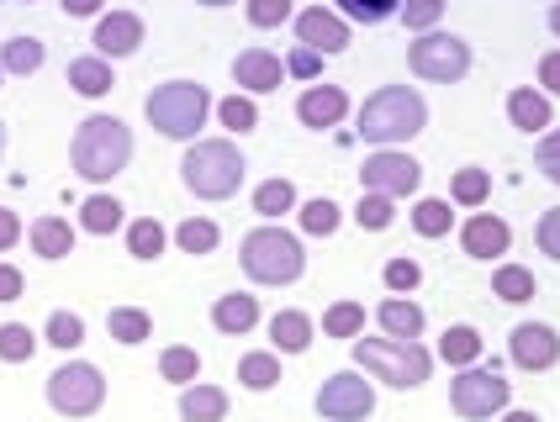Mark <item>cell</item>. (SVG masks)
Wrapping results in <instances>:
<instances>
[{"instance_id":"cell-27","label":"cell","mask_w":560,"mask_h":422,"mask_svg":"<svg viewBox=\"0 0 560 422\" xmlns=\"http://www.w3.org/2000/svg\"><path fill=\"white\" fill-rule=\"evenodd\" d=\"M122 201L117 196H106V190H95L85 196V207H80V233H95V238H106V233H117L127 216H122Z\"/></svg>"},{"instance_id":"cell-54","label":"cell","mask_w":560,"mask_h":422,"mask_svg":"<svg viewBox=\"0 0 560 422\" xmlns=\"http://www.w3.org/2000/svg\"><path fill=\"white\" fill-rule=\"evenodd\" d=\"M498 422H539V412H524V407H508V412H498Z\"/></svg>"},{"instance_id":"cell-3","label":"cell","mask_w":560,"mask_h":422,"mask_svg":"<svg viewBox=\"0 0 560 422\" xmlns=\"http://www.w3.org/2000/svg\"><path fill=\"white\" fill-rule=\"evenodd\" d=\"M354 370H365L371 380L392 391H418L434 375V354L418 338H354Z\"/></svg>"},{"instance_id":"cell-13","label":"cell","mask_w":560,"mask_h":422,"mask_svg":"<svg viewBox=\"0 0 560 422\" xmlns=\"http://www.w3.org/2000/svg\"><path fill=\"white\" fill-rule=\"evenodd\" d=\"M291 27H296V43H302V48H317L323 59H334V54L349 48V22H343L334 5H307V11H296Z\"/></svg>"},{"instance_id":"cell-15","label":"cell","mask_w":560,"mask_h":422,"mask_svg":"<svg viewBox=\"0 0 560 422\" xmlns=\"http://www.w3.org/2000/svg\"><path fill=\"white\" fill-rule=\"evenodd\" d=\"M280 80H285V59H276L270 48H244L233 59V85L244 95H270L280 91Z\"/></svg>"},{"instance_id":"cell-23","label":"cell","mask_w":560,"mask_h":422,"mask_svg":"<svg viewBox=\"0 0 560 422\" xmlns=\"http://www.w3.org/2000/svg\"><path fill=\"white\" fill-rule=\"evenodd\" d=\"M270 349L276 354H307L312 349V317L307 312H296V306H285L270 317Z\"/></svg>"},{"instance_id":"cell-18","label":"cell","mask_w":560,"mask_h":422,"mask_svg":"<svg viewBox=\"0 0 560 422\" xmlns=\"http://www.w3.org/2000/svg\"><path fill=\"white\" fill-rule=\"evenodd\" d=\"M508 121L518 127V132H550L556 127V106H550V95L539 91V85H518V91H508Z\"/></svg>"},{"instance_id":"cell-30","label":"cell","mask_w":560,"mask_h":422,"mask_svg":"<svg viewBox=\"0 0 560 422\" xmlns=\"http://www.w3.org/2000/svg\"><path fill=\"white\" fill-rule=\"evenodd\" d=\"M296 207H302V196H296V185L285 180V175L254 185V211H259L265 222H280L285 211H296Z\"/></svg>"},{"instance_id":"cell-2","label":"cell","mask_w":560,"mask_h":422,"mask_svg":"<svg viewBox=\"0 0 560 422\" xmlns=\"http://www.w3.org/2000/svg\"><path fill=\"white\" fill-rule=\"evenodd\" d=\"M423 127H429V101L412 91V85H381V91L365 95V106H360V138H365L371 149L412 143Z\"/></svg>"},{"instance_id":"cell-51","label":"cell","mask_w":560,"mask_h":422,"mask_svg":"<svg viewBox=\"0 0 560 422\" xmlns=\"http://www.w3.org/2000/svg\"><path fill=\"white\" fill-rule=\"evenodd\" d=\"M539 91L560 95V48H550V54L539 59Z\"/></svg>"},{"instance_id":"cell-58","label":"cell","mask_w":560,"mask_h":422,"mask_svg":"<svg viewBox=\"0 0 560 422\" xmlns=\"http://www.w3.org/2000/svg\"><path fill=\"white\" fill-rule=\"evenodd\" d=\"M0 91H5V69H0Z\"/></svg>"},{"instance_id":"cell-50","label":"cell","mask_w":560,"mask_h":422,"mask_svg":"<svg viewBox=\"0 0 560 422\" xmlns=\"http://www.w3.org/2000/svg\"><path fill=\"white\" fill-rule=\"evenodd\" d=\"M27 296V280L16 265H0V302H22Z\"/></svg>"},{"instance_id":"cell-19","label":"cell","mask_w":560,"mask_h":422,"mask_svg":"<svg viewBox=\"0 0 560 422\" xmlns=\"http://www.w3.org/2000/svg\"><path fill=\"white\" fill-rule=\"evenodd\" d=\"M212 328H218L222 338H249V332L259 328V296H249V291L218 296V302H212Z\"/></svg>"},{"instance_id":"cell-38","label":"cell","mask_w":560,"mask_h":422,"mask_svg":"<svg viewBox=\"0 0 560 422\" xmlns=\"http://www.w3.org/2000/svg\"><path fill=\"white\" fill-rule=\"evenodd\" d=\"M334 11H339L343 22H360V27H381V22H392V16L402 11V0H334Z\"/></svg>"},{"instance_id":"cell-56","label":"cell","mask_w":560,"mask_h":422,"mask_svg":"<svg viewBox=\"0 0 560 422\" xmlns=\"http://www.w3.org/2000/svg\"><path fill=\"white\" fill-rule=\"evenodd\" d=\"M196 5H233V0H196Z\"/></svg>"},{"instance_id":"cell-28","label":"cell","mask_w":560,"mask_h":422,"mask_svg":"<svg viewBox=\"0 0 560 422\" xmlns=\"http://www.w3.org/2000/svg\"><path fill=\"white\" fill-rule=\"evenodd\" d=\"M238 386L254 396L276 391L280 386V354L276 349H254V354H244V360H238Z\"/></svg>"},{"instance_id":"cell-47","label":"cell","mask_w":560,"mask_h":422,"mask_svg":"<svg viewBox=\"0 0 560 422\" xmlns=\"http://www.w3.org/2000/svg\"><path fill=\"white\" fill-rule=\"evenodd\" d=\"M534 169H539L550 185H560V127H550V132L539 138V149H534Z\"/></svg>"},{"instance_id":"cell-39","label":"cell","mask_w":560,"mask_h":422,"mask_svg":"<svg viewBox=\"0 0 560 422\" xmlns=\"http://www.w3.org/2000/svg\"><path fill=\"white\" fill-rule=\"evenodd\" d=\"M212 117H218L233 138H244V132L259 127V106H254V95L238 91V95H228V101H218V112H212Z\"/></svg>"},{"instance_id":"cell-53","label":"cell","mask_w":560,"mask_h":422,"mask_svg":"<svg viewBox=\"0 0 560 422\" xmlns=\"http://www.w3.org/2000/svg\"><path fill=\"white\" fill-rule=\"evenodd\" d=\"M63 16H106V0H59Z\"/></svg>"},{"instance_id":"cell-29","label":"cell","mask_w":560,"mask_h":422,"mask_svg":"<svg viewBox=\"0 0 560 422\" xmlns=\"http://www.w3.org/2000/svg\"><path fill=\"white\" fill-rule=\"evenodd\" d=\"M164 248H170V233H164L159 216H132V222H127V254H132V259L154 265Z\"/></svg>"},{"instance_id":"cell-32","label":"cell","mask_w":560,"mask_h":422,"mask_svg":"<svg viewBox=\"0 0 560 422\" xmlns=\"http://www.w3.org/2000/svg\"><path fill=\"white\" fill-rule=\"evenodd\" d=\"M487 196H492V169L466 164V169L450 175V201H455V207H487Z\"/></svg>"},{"instance_id":"cell-40","label":"cell","mask_w":560,"mask_h":422,"mask_svg":"<svg viewBox=\"0 0 560 422\" xmlns=\"http://www.w3.org/2000/svg\"><path fill=\"white\" fill-rule=\"evenodd\" d=\"M354 222H360L365 233H386V227L397 222V201H392V196H381V190H360Z\"/></svg>"},{"instance_id":"cell-8","label":"cell","mask_w":560,"mask_h":422,"mask_svg":"<svg viewBox=\"0 0 560 422\" xmlns=\"http://www.w3.org/2000/svg\"><path fill=\"white\" fill-rule=\"evenodd\" d=\"M106 401V375L91 360H69L48 375V407L59 418H95Z\"/></svg>"},{"instance_id":"cell-26","label":"cell","mask_w":560,"mask_h":422,"mask_svg":"<svg viewBox=\"0 0 560 422\" xmlns=\"http://www.w3.org/2000/svg\"><path fill=\"white\" fill-rule=\"evenodd\" d=\"M106 332H112L122 349H138V343L154 338V317H149L143 306H112V312H106Z\"/></svg>"},{"instance_id":"cell-5","label":"cell","mask_w":560,"mask_h":422,"mask_svg":"<svg viewBox=\"0 0 560 422\" xmlns=\"http://www.w3.org/2000/svg\"><path fill=\"white\" fill-rule=\"evenodd\" d=\"M218 112V101L207 95V85H196V80H164L149 91L143 101V117L154 127L159 138H170V143H196V132L207 127V117Z\"/></svg>"},{"instance_id":"cell-52","label":"cell","mask_w":560,"mask_h":422,"mask_svg":"<svg viewBox=\"0 0 560 422\" xmlns=\"http://www.w3.org/2000/svg\"><path fill=\"white\" fill-rule=\"evenodd\" d=\"M22 233H27V227H22V216H16L11 207H0V254H5V248H16Z\"/></svg>"},{"instance_id":"cell-35","label":"cell","mask_w":560,"mask_h":422,"mask_svg":"<svg viewBox=\"0 0 560 422\" xmlns=\"http://www.w3.org/2000/svg\"><path fill=\"white\" fill-rule=\"evenodd\" d=\"M175 243H180V254H218V243H222V227L212 222V216H186L180 227H175Z\"/></svg>"},{"instance_id":"cell-12","label":"cell","mask_w":560,"mask_h":422,"mask_svg":"<svg viewBox=\"0 0 560 422\" xmlns=\"http://www.w3.org/2000/svg\"><path fill=\"white\" fill-rule=\"evenodd\" d=\"M508 360L518 364V370H556L560 364V332L550 323H518V328L508 332Z\"/></svg>"},{"instance_id":"cell-21","label":"cell","mask_w":560,"mask_h":422,"mask_svg":"<svg viewBox=\"0 0 560 422\" xmlns=\"http://www.w3.org/2000/svg\"><path fill=\"white\" fill-rule=\"evenodd\" d=\"M69 91L85 95V101H101V95L117 91V74H112V59L101 54H85V59L69 63Z\"/></svg>"},{"instance_id":"cell-31","label":"cell","mask_w":560,"mask_h":422,"mask_svg":"<svg viewBox=\"0 0 560 422\" xmlns=\"http://www.w3.org/2000/svg\"><path fill=\"white\" fill-rule=\"evenodd\" d=\"M492 296L508 306H524L539 296V280H534V270H524V265H498V270H492Z\"/></svg>"},{"instance_id":"cell-10","label":"cell","mask_w":560,"mask_h":422,"mask_svg":"<svg viewBox=\"0 0 560 422\" xmlns=\"http://www.w3.org/2000/svg\"><path fill=\"white\" fill-rule=\"evenodd\" d=\"M375 412V386L365 370H339L317 386V418L323 422H365Z\"/></svg>"},{"instance_id":"cell-1","label":"cell","mask_w":560,"mask_h":422,"mask_svg":"<svg viewBox=\"0 0 560 422\" xmlns=\"http://www.w3.org/2000/svg\"><path fill=\"white\" fill-rule=\"evenodd\" d=\"M69 164H74V175L91 185H106L117 180L127 164H132V127L122 117H106V112H95L74 127V138H69Z\"/></svg>"},{"instance_id":"cell-34","label":"cell","mask_w":560,"mask_h":422,"mask_svg":"<svg viewBox=\"0 0 560 422\" xmlns=\"http://www.w3.org/2000/svg\"><path fill=\"white\" fill-rule=\"evenodd\" d=\"M296 222H302V233H312V238H328V233H339L343 207L339 201H328V196H312V201L296 207Z\"/></svg>"},{"instance_id":"cell-25","label":"cell","mask_w":560,"mask_h":422,"mask_svg":"<svg viewBox=\"0 0 560 422\" xmlns=\"http://www.w3.org/2000/svg\"><path fill=\"white\" fill-rule=\"evenodd\" d=\"M481 354H487V338L470 328V323H455V328H444V338H439V360L455 364V370H470Z\"/></svg>"},{"instance_id":"cell-41","label":"cell","mask_w":560,"mask_h":422,"mask_svg":"<svg viewBox=\"0 0 560 422\" xmlns=\"http://www.w3.org/2000/svg\"><path fill=\"white\" fill-rule=\"evenodd\" d=\"M323 332H328V338H349V343H354V338L365 332V306H360V302H334L328 312H323Z\"/></svg>"},{"instance_id":"cell-45","label":"cell","mask_w":560,"mask_h":422,"mask_svg":"<svg viewBox=\"0 0 560 422\" xmlns=\"http://www.w3.org/2000/svg\"><path fill=\"white\" fill-rule=\"evenodd\" d=\"M402 27L418 37V32H434L439 27V16H444V0H402Z\"/></svg>"},{"instance_id":"cell-11","label":"cell","mask_w":560,"mask_h":422,"mask_svg":"<svg viewBox=\"0 0 560 422\" xmlns=\"http://www.w3.org/2000/svg\"><path fill=\"white\" fill-rule=\"evenodd\" d=\"M418 185H423V164L402 149H375L360 164V190H381L392 201H407V196H418Z\"/></svg>"},{"instance_id":"cell-9","label":"cell","mask_w":560,"mask_h":422,"mask_svg":"<svg viewBox=\"0 0 560 422\" xmlns=\"http://www.w3.org/2000/svg\"><path fill=\"white\" fill-rule=\"evenodd\" d=\"M450 407H455V418H470V422H487L508 412L513 407V380H502L498 370H460L455 380H450Z\"/></svg>"},{"instance_id":"cell-49","label":"cell","mask_w":560,"mask_h":422,"mask_svg":"<svg viewBox=\"0 0 560 422\" xmlns=\"http://www.w3.org/2000/svg\"><path fill=\"white\" fill-rule=\"evenodd\" d=\"M534 238H539V254H550L560 265V207H550L539 216V227H534Z\"/></svg>"},{"instance_id":"cell-14","label":"cell","mask_w":560,"mask_h":422,"mask_svg":"<svg viewBox=\"0 0 560 422\" xmlns=\"http://www.w3.org/2000/svg\"><path fill=\"white\" fill-rule=\"evenodd\" d=\"M91 43L101 59H132L143 48V16L138 11H106V16H95Z\"/></svg>"},{"instance_id":"cell-37","label":"cell","mask_w":560,"mask_h":422,"mask_svg":"<svg viewBox=\"0 0 560 422\" xmlns=\"http://www.w3.org/2000/svg\"><path fill=\"white\" fill-rule=\"evenodd\" d=\"M407 216H412V233H418V238H444V233L455 227V211H450V201H439V196H423Z\"/></svg>"},{"instance_id":"cell-55","label":"cell","mask_w":560,"mask_h":422,"mask_svg":"<svg viewBox=\"0 0 560 422\" xmlns=\"http://www.w3.org/2000/svg\"><path fill=\"white\" fill-rule=\"evenodd\" d=\"M550 32H556V37H560V0H556V5H550Z\"/></svg>"},{"instance_id":"cell-43","label":"cell","mask_w":560,"mask_h":422,"mask_svg":"<svg viewBox=\"0 0 560 422\" xmlns=\"http://www.w3.org/2000/svg\"><path fill=\"white\" fill-rule=\"evenodd\" d=\"M43 343H54V349H63V354L80 349V343H85V317H80V312H54L48 328H43Z\"/></svg>"},{"instance_id":"cell-48","label":"cell","mask_w":560,"mask_h":422,"mask_svg":"<svg viewBox=\"0 0 560 422\" xmlns=\"http://www.w3.org/2000/svg\"><path fill=\"white\" fill-rule=\"evenodd\" d=\"M285 74H291V80H317V74H323V54L296 43V48L285 54Z\"/></svg>"},{"instance_id":"cell-7","label":"cell","mask_w":560,"mask_h":422,"mask_svg":"<svg viewBox=\"0 0 560 422\" xmlns=\"http://www.w3.org/2000/svg\"><path fill=\"white\" fill-rule=\"evenodd\" d=\"M407 69L418 74V80H429V85H455V80H466L470 74V43L466 37H455V32H418L412 43H407Z\"/></svg>"},{"instance_id":"cell-44","label":"cell","mask_w":560,"mask_h":422,"mask_svg":"<svg viewBox=\"0 0 560 422\" xmlns=\"http://www.w3.org/2000/svg\"><path fill=\"white\" fill-rule=\"evenodd\" d=\"M381 280H386V291H392V296H412V291L423 285V265H418V259H407V254H397V259H386Z\"/></svg>"},{"instance_id":"cell-20","label":"cell","mask_w":560,"mask_h":422,"mask_svg":"<svg viewBox=\"0 0 560 422\" xmlns=\"http://www.w3.org/2000/svg\"><path fill=\"white\" fill-rule=\"evenodd\" d=\"M375 323H381L386 338H423V328H429L423 306L412 302V296H386V302L375 306Z\"/></svg>"},{"instance_id":"cell-59","label":"cell","mask_w":560,"mask_h":422,"mask_svg":"<svg viewBox=\"0 0 560 422\" xmlns=\"http://www.w3.org/2000/svg\"><path fill=\"white\" fill-rule=\"evenodd\" d=\"M550 5H556V0H550Z\"/></svg>"},{"instance_id":"cell-36","label":"cell","mask_w":560,"mask_h":422,"mask_svg":"<svg viewBox=\"0 0 560 422\" xmlns=\"http://www.w3.org/2000/svg\"><path fill=\"white\" fill-rule=\"evenodd\" d=\"M43 59H48V48H43L37 37H27V32H22V37H11V43L0 48V69H5V74H37Z\"/></svg>"},{"instance_id":"cell-24","label":"cell","mask_w":560,"mask_h":422,"mask_svg":"<svg viewBox=\"0 0 560 422\" xmlns=\"http://www.w3.org/2000/svg\"><path fill=\"white\" fill-rule=\"evenodd\" d=\"M27 238H32V254H37V259H69V254H74V227H69L63 216H54V211L32 222Z\"/></svg>"},{"instance_id":"cell-33","label":"cell","mask_w":560,"mask_h":422,"mask_svg":"<svg viewBox=\"0 0 560 422\" xmlns=\"http://www.w3.org/2000/svg\"><path fill=\"white\" fill-rule=\"evenodd\" d=\"M159 375H164L170 386H196V380H201V354H196L190 343H170V349L159 354Z\"/></svg>"},{"instance_id":"cell-4","label":"cell","mask_w":560,"mask_h":422,"mask_svg":"<svg viewBox=\"0 0 560 422\" xmlns=\"http://www.w3.org/2000/svg\"><path fill=\"white\" fill-rule=\"evenodd\" d=\"M249 175V159L238 153L233 138H196L180 159V180H186L190 196H201V201H228V196H238V185Z\"/></svg>"},{"instance_id":"cell-17","label":"cell","mask_w":560,"mask_h":422,"mask_svg":"<svg viewBox=\"0 0 560 422\" xmlns=\"http://www.w3.org/2000/svg\"><path fill=\"white\" fill-rule=\"evenodd\" d=\"M460 248H466L470 259H502L513 248V227L502 216H492V211H476V216H466V227H460Z\"/></svg>"},{"instance_id":"cell-46","label":"cell","mask_w":560,"mask_h":422,"mask_svg":"<svg viewBox=\"0 0 560 422\" xmlns=\"http://www.w3.org/2000/svg\"><path fill=\"white\" fill-rule=\"evenodd\" d=\"M244 11H249V27H280V22H291V16H296V5H291V0H249Z\"/></svg>"},{"instance_id":"cell-42","label":"cell","mask_w":560,"mask_h":422,"mask_svg":"<svg viewBox=\"0 0 560 422\" xmlns=\"http://www.w3.org/2000/svg\"><path fill=\"white\" fill-rule=\"evenodd\" d=\"M37 332L27 328V323H0V360L5 364H27L32 354H37Z\"/></svg>"},{"instance_id":"cell-60","label":"cell","mask_w":560,"mask_h":422,"mask_svg":"<svg viewBox=\"0 0 560 422\" xmlns=\"http://www.w3.org/2000/svg\"><path fill=\"white\" fill-rule=\"evenodd\" d=\"M22 5H27V0H22Z\"/></svg>"},{"instance_id":"cell-16","label":"cell","mask_w":560,"mask_h":422,"mask_svg":"<svg viewBox=\"0 0 560 422\" xmlns=\"http://www.w3.org/2000/svg\"><path fill=\"white\" fill-rule=\"evenodd\" d=\"M343 117H349L343 85H307V91L296 95V121L312 127V132H328V127H339Z\"/></svg>"},{"instance_id":"cell-22","label":"cell","mask_w":560,"mask_h":422,"mask_svg":"<svg viewBox=\"0 0 560 422\" xmlns=\"http://www.w3.org/2000/svg\"><path fill=\"white\" fill-rule=\"evenodd\" d=\"M180 422H228V391L222 386H180Z\"/></svg>"},{"instance_id":"cell-57","label":"cell","mask_w":560,"mask_h":422,"mask_svg":"<svg viewBox=\"0 0 560 422\" xmlns=\"http://www.w3.org/2000/svg\"><path fill=\"white\" fill-rule=\"evenodd\" d=\"M0 153H5V121H0Z\"/></svg>"},{"instance_id":"cell-6","label":"cell","mask_w":560,"mask_h":422,"mask_svg":"<svg viewBox=\"0 0 560 422\" xmlns=\"http://www.w3.org/2000/svg\"><path fill=\"white\" fill-rule=\"evenodd\" d=\"M238 265H244V274H249L254 285H291V280H302V270H307V248H302L296 233H285L280 222H265V227L244 233Z\"/></svg>"}]
</instances>
